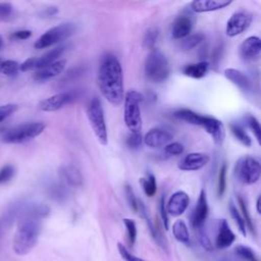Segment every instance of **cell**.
I'll use <instances>...</instances> for the list:
<instances>
[{"mask_svg": "<svg viewBox=\"0 0 261 261\" xmlns=\"http://www.w3.org/2000/svg\"><path fill=\"white\" fill-rule=\"evenodd\" d=\"M97 85L101 95L112 105L119 106L124 98V84L122 66L118 58L111 54H105L99 64Z\"/></svg>", "mask_w": 261, "mask_h": 261, "instance_id": "obj_1", "label": "cell"}, {"mask_svg": "<svg viewBox=\"0 0 261 261\" xmlns=\"http://www.w3.org/2000/svg\"><path fill=\"white\" fill-rule=\"evenodd\" d=\"M41 220L33 217H20L13 238L12 248L15 254L25 255L36 246L41 233Z\"/></svg>", "mask_w": 261, "mask_h": 261, "instance_id": "obj_2", "label": "cell"}, {"mask_svg": "<svg viewBox=\"0 0 261 261\" xmlns=\"http://www.w3.org/2000/svg\"><path fill=\"white\" fill-rule=\"evenodd\" d=\"M173 115L179 120L204 128L205 132L211 136L215 144L221 145L223 143L225 137V128L221 120L213 116L199 114L187 108L177 109L176 111H174Z\"/></svg>", "mask_w": 261, "mask_h": 261, "instance_id": "obj_3", "label": "cell"}, {"mask_svg": "<svg viewBox=\"0 0 261 261\" xmlns=\"http://www.w3.org/2000/svg\"><path fill=\"white\" fill-rule=\"evenodd\" d=\"M144 96L136 91L129 90L123 98V120L129 133H141L143 119L141 114V103Z\"/></svg>", "mask_w": 261, "mask_h": 261, "instance_id": "obj_4", "label": "cell"}, {"mask_svg": "<svg viewBox=\"0 0 261 261\" xmlns=\"http://www.w3.org/2000/svg\"><path fill=\"white\" fill-rule=\"evenodd\" d=\"M146 77L152 83H162L170 74V65L166 56L157 48L150 50L144 63Z\"/></svg>", "mask_w": 261, "mask_h": 261, "instance_id": "obj_5", "label": "cell"}, {"mask_svg": "<svg viewBox=\"0 0 261 261\" xmlns=\"http://www.w3.org/2000/svg\"><path fill=\"white\" fill-rule=\"evenodd\" d=\"M86 113L95 137L101 145L106 146L108 144L107 125L104 116V109L101 100L98 97H93L89 101Z\"/></svg>", "mask_w": 261, "mask_h": 261, "instance_id": "obj_6", "label": "cell"}, {"mask_svg": "<svg viewBox=\"0 0 261 261\" xmlns=\"http://www.w3.org/2000/svg\"><path fill=\"white\" fill-rule=\"evenodd\" d=\"M46 124L41 121H32L18 124L7 129L1 137L2 141L7 144H21L29 142L41 135Z\"/></svg>", "mask_w": 261, "mask_h": 261, "instance_id": "obj_7", "label": "cell"}, {"mask_svg": "<svg viewBox=\"0 0 261 261\" xmlns=\"http://www.w3.org/2000/svg\"><path fill=\"white\" fill-rule=\"evenodd\" d=\"M75 32V24L72 22L59 23L49 30H47L43 35H41L35 42L34 46L37 49H44L65 41Z\"/></svg>", "mask_w": 261, "mask_h": 261, "instance_id": "obj_8", "label": "cell"}, {"mask_svg": "<svg viewBox=\"0 0 261 261\" xmlns=\"http://www.w3.org/2000/svg\"><path fill=\"white\" fill-rule=\"evenodd\" d=\"M234 175L237 179L246 185L257 182L261 175L260 162L252 156H243L234 166Z\"/></svg>", "mask_w": 261, "mask_h": 261, "instance_id": "obj_9", "label": "cell"}, {"mask_svg": "<svg viewBox=\"0 0 261 261\" xmlns=\"http://www.w3.org/2000/svg\"><path fill=\"white\" fill-rule=\"evenodd\" d=\"M253 15L247 10H238L228 18L225 27V33L228 37H237L244 33L251 24Z\"/></svg>", "mask_w": 261, "mask_h": 261, "instance_id": "obj_10", "label": "cell"}, {"mask_svg": "<svg viewBox=\"0 0 261 261\" xmlns=\"http://www.w3.org/2000/svg\"><path fill=\"white\" fill-rule=\"evenodd\" d=\"M76 97H77L76 93L71 91L57 93L53 96H50L42 100L39 104V108L42 111H46V112L57 111L63 108L64 106L70 104L71 102H73L76 99Z\"/></svg>", "mask_w": 261, "mask_h": 261, "instance_id": "obj_11", "label": "cell"}, {"mask_svg": "<svg viewBox=\"0 0 261 261\" xmlns=\"http://www.w3.org/2000/svg\"><path fill=\"white\" fill-rule=\"evenodd\" d=\"M209 214V206H208V201H207V196H206V191L202 189L200 191L197 203L192 211L191 214V224L193 225L194 228H201Z\"/></svg>", "mask_w": 261, "mask_h": 261, "instance_id": "obj_12", "label": "cell"}, {"mask_svg": "<svg viewBox=\"0 0 261 261\" xmlns=\"http://www.w3.org/2000/svg\"><path fill=\"white\" fill-rule=\"evenodd\" d=\"M209 155L201 152H192L184 156L177 166L182 171H196L207 165L209 162Z\"/></svg>", "mask_w": 261, "mask_h": 261, "instance_id": "obj_13", "label": "cell"}, {"mask_svg": "<svg viewBox=\"0 0 261 261\" xmlns=\"http://www.w3.org/2000/svg\"><path fill=\"white\" fill-rule=\"evenodd\" d=\"M189 204V195L184 191H176L169 197L167 203H165L167 214L171 216H179L187 210Z\"/></svg>", "mask_w": 261, "mask_h": 261, "instance_id": "obj_14", "label": "cell"}, {"mask_svg": "<svg viewBox=\"0 0 261 261\" xmlns=\"http://www.w3.org/2000/svg\"><path fill=\"white\" fill-rule=\"evenodd\" d=\"M172 140V135L162 128V127H153L149 129L143 138L144 144L149 148H159L166 146Z\"/></svg>", "mask_w": 261, "mask_h": 261, "instance_id": "obj_15", "label": "cell"}, {"mask_svg": "<svg viewBox=\"0 0 261 261\" xmlns=\"http://www.w3.org/2000/svg\"><path fill=\"white\" fill-rule=\"evenodd\" d=\"M261 51V40L257 36H250L245 39L240 47L239 54L243 60L252 61L259 57Z\"/></svg>", "mask_w": 261, "mask_h": 261, "instance_id": "obj_16", "label": "cell"}, {"mask_svg": "<svg viewBox=\"0 0 261 261\" xmlns=\"http://www.w3.org/2000/svg\"><path fill=\"white\" fill-rule=\"evenodd\" d=\"M193 29V20L189 15H178L171 27V35L175 40H182L190 35Z\"/></svg>", "mask_w": 261, "mask_h": 261, "instance_id": "obj_17", "label": "cell"}, {"mask_svg": "<svg viewBox=\"0 0 261 261\" xmlns=\"http://www.w3.org/2000/svg\"><path fill=\"white\" fill-rule=\"evenodd\" d=\"M231 3L232 1L227 0H194L191 2L190 6L194 12L202 13L223 9Z\"/></svg>", "mask_w": 261, "mask_h": 261, "instance_id": "obj_18", "label": "cell"}, {"mask_svg": "<svg viewBox=\"0 0 261 261\" xmlns=\"http://www.w3.org/2000/svg\"><path fill=\"white\" fill-rule=\"evenodd\" d=\"M236 236L231 228L229 227L227 221L225 219H220L218 221V229L215 241V246L217 249H225L231 246L234 242Z\"/></svg>", "mask_w": 261, "mask_h": 261, "instance_id": "obj_19", "label": "cell"}, {"mask_svg": "<svg viewBox=\"0 0 261 261\" xmlns=\"http://www.w3.org/2000/svg\"><path fill=\"white\" fill-rule=\"evenodd\" d=\"M140 213V215L145 219L147 225H148V228L150 230V233L152 236V238L154 239V241L164 250L167 249V245H166V242L164 240V238L161 236V233L159 232V230L157 229V227L155 226V224L153 223L149 213H148V210L145 206V204L142 202L141 199H139V202H138V211Z\"/></svg>", "mask_w": 261, "mask_h": 261, "instance_id": "obj_20", "label": "cell"}, {"mask_svg": "<svg viewBox=\"0 0 261 261\" xmlns=\"http://www.w3.org/2000/svg\"><path fill=\"white\" fill-rule=\"evenodd\" d=\"M65 64V60H58L48 66L40 68L34 73V80L37 82H45L50 79H53L63 71Z\"/></svg>", "mask_w": 261, "mask_h": 261, "instance_id": "obj_21", "label": "cell"}, {"mask_svg": "<svg viewBox=\"0 0 261 261\" xmlns=\"http://www.w3.org/2000/svg\"><path fill=\"white\" fill-rule=\"evenodd\" d=\"M223 74L230 83H232L234 86H237L242 91L249 92L251 90V88H252L251 81L243 71H241L237 68L228 67V68L224 69Z\"/></svg>", "mask_w": 261, "mask_h": 261, "instance_id": "obj_22", "label": "cell"}, {"mask_svg": "<svg viewBox=\"0 0 261 261\" xmlns=\"http://www.w3.org/2000/svg\"><path fill=\"white\" fill-rule=\"evenodd\" d=\"M61 179H63L68 186L79 188L83 185V174L79 168L74 165H63L59 169Z\"/></svg>", "mask_w": 261, "mask_h": 261, "instance_id": "obj_23", "label": "cell"}, {"mask_svg": "<svg viewBox=\"0 0 261 261\" xmlns=\"http://www.w3.org/2000/svg\"><path fill=\"white\" fill-rule=\"evenodd\" d=\"M65 48L66 47L64 45H60V46L54 47L53 49H51V50L47 51L46 53H44L42 56L36 58L35 68L40 69V68H43L45 66H48V65L58 61V58L65 51Z\"/></svg>", "mask_w": 261, "mask_h": 261, "instance_id": "obj_24", "label": "cell"}, {"mask_svg": "<svg viewBox=\"0 0 261 261\" xmlns=\"http://www.w3.org/2000/svg\"><path fill=\"white\" fill-rule=\"evenodd\" d=\"M209 70V63L207 61H200L197 63H191L182 68V73L192 79H202Z\"/></svg>", "mask_w": 261, "mask_h": 261, "instance_id": "obj_25", "label": "cell"}, {"mask_svg": "<svg viewBox=\"0 0 261 261\" xmlns=\"http://www.w3.org/2000/svg\"><path fill=\"white\" fill-rule=\"evenodd\" d=\"M172 233L176 241L182 244L190 243V233L188 230V226L186 222L181 219H178L173 222L172 224Z\"/></svg>", "mask_w": 261, "mask_h": 261, "instance_id": "obj_26", "label": "cell"}, {"mask_svg": "<svg viewBox=\"0 0 261 261\" xmlns=\"http://www.w3.org/2000/svg\"><path fill=\"white\" fill-rule=\"evenodd\" d=\"M205 39V36L202 33H196L193 35H189L185 39H182L179 43V48L182 51H190L200 45Z\"/></svg>", "mask_w": 261, "mask_h": 261, "instance_id": "obj_27", "label": "cell"}, {"mask_svg": "<svg viewBox=\"0 0 261 261\" xmlns=\"http://www.w3.org/2000/svg\"><path fill=\"white\" fill-rule=\"evenodd\" d=\"M229 128L231 134L233 135V137L245 147H251L252 145V139L250 138V136L247 134V132L245 130V128L238 124V123H230L229 124Z\"/></svg>", "mask_w": 261, "mask_h": 261, "instance_id": "obj_28", "label": "cell"}, {"mask_svg": "<svg viewBox=\"0 0 261 261\" xmlns=\"http://www.w3.org/2000/svg\"><path fill=\"white\" fill-rule=\"evenodd\" d=\"M140 184L146 196L153 197L156 194L157 184H156V177L154 174L149 173L147 177H142L140 179Z\"/></svg>", "mask_w": 261, "mask_h": 261, "instance_id": "obj_29", "label": "cell"}, {"mask_svg": "<svg viewBox=\"0 0 261 261\" xmlns=\"http://www.w3.org/2000/svg\"><path fill=\"white\" fill-rule=\"evenodd\" d=\"M238 199V203H239V206L241 208V211H242V216L244 218V221L246 223V227L249 228V230L252 232V233H256V230H255V226H254V223H253V220H252V217L250 215V212H249V209H248V206H247V203L245 201V199L242 197V196H238L237 197Z\"/></svg>", "mask_w": 261, "mask_h": 261, "instance_id": "obj_30", "label": "cell"}, {"mask_svg": "<svg viewBox=\"0 0 261 261\" xmlns=\"http://www.w3.org/2000/svg\"><path fill=\"white\" fill-rule=\"evenodd\" d=\"M159 37V30L158 28H149L143 37V47L146 49H153Z\"/></svg>", "mask_w": 261, "mask_h": 261, "instance_id": "obj_31", "label": "cell"}, {"mask_svg": "<svg viewBox=\"0 0 261 261\" xmlns=\"http://www.w3.org/2000/svg\"><path fill=\"white\" fill-rule=\"evenodd\" d=\"M226 173H227V165L225 162L222 163V165L219 168L218 172V178H217V189L216 194L218 198H221L226 190Z\"/></svg>", "mask_w": 261, "mask_h": 261, "instance_id": "obj_32", "label": "cell"}, {"mask_svg": "<svg viewBox=\"0 0 261 261\" xmlns=\"http://www.w3.org/2000/svg\"><path fill=\"white\" fill-rule=\"evenodd\" d=\"M228 210H229V213L232 217V219L236 221L238 227H239V230L241 231V233L243 236H246V223L244 221V218L241 214V212L238 210L237 206L234 205V203L232 201L229 202V205H228Z\"/></svg>", "mask_w": 261, "mask_h": 261, "instance_id": "obj_33", "label": "cell"}, {"mask_svg": "<svg viewBox=\"0 0 261 261\" xmlns=\"http://www.w3.org/2000/svg\"><path fill=\"white\" fill-rule=\"evenodd\" d=\"M123 223L126 228V234H127V240L128 244L130 247H133L136 243L137 240V225L135 220L130 218H123Z\"/></svg>", "mask_w": 261, "mask_h": 261, "instance_id": "obj_34", "label": "cell"}, {"mask_svg": "<svg viewBox=\"0 0 261 261\" xmlns=\"http://www.w3.org/2000/svg\"><path fill=\"white\" fill-rule=\"evenodd\" d=\"M0 71L6 75H14L19 71V63L14 60H5L0 64Z\"/></svg>", "mask_w": 261, "mask_h": 261, "instance_id": "obj_35", "label": "cell"}, {"mask_svg": "<svg viewBox=\"0 0 261 261\" xmlns=\"http://www.w3.org/2000/svg\"><path fill=\"white\" fill-rule=\"evenodd\" d=\"M245 121H246L248 127H249V128L252 130V133L254 134V136H255L257 142L260 144L261 127H260V123H259L258 119H257L254 115L249 114V115H247V116L245 117Z\"/></svg>", "mask_w": 261, "mask_h": 261, "instance_id": "obj_36", "label": "cell"}, {"mask_svg": "<svg viewBox=\"0 0 261 261\" xmlns=\"http://www.w3.org/2000/svg\"><path fill=\"white\" fill-rule=\"evenodd\" d=\"M234 252L239 257H241L247 261H259L257 256L255 255L254 251L250 247L240 245V246L236 247Z\"/></svg>", "mask_w": 261, "mask_h": 261, "instance_id": "obj_37", "label": "cell"}, {"mask_svg": "<svg viewBox=\"0 0 261 261\" xmlns=\"http://www.w3.org/2000/svg\"><path fill=\"white\" fill-rule=\"evenodd\" d=\"M125 143H126V146L132 150H136V149L140 148L143 143L142 134L141 133H129L126 137Z\"/></svg>", "mask_w": 261, "mask_h": 261, "instance_id": "obj_38", "label": "cell"}, {"mask_svg": "<svg viewBox=\"0 0 261 261\" xmlns=\"http://www.w3.org/2000/svg\"><path fill=\"white\" fill-rule=\"evenodd\" d=\"M15 175V168L11 164H6L0 169V185L11 180Z\"/></svg>", "mask_w": 261, "mask_h": 261, "instance_id": "obj_39", "label": "cell"}, {"mask_svg": "<svg viewBox=\"0 0 261 261\" xmlns=\"http://www.w3.org/2000/svg\"><path fill=\"white\" fill-rule=\"evenodd\" d=\"M185 151V147L179 142H171L164 146V152L169 156H178L181 155Z\"/></svg>", "mask_w": 261, "mask_h": 261, "instance_id": "obj_40", "label": "cell"}, {"mask_svg": "<svg viewBox=\"0 0 261 261\" xmlns=\"http://www.w3.org/2000/svg\"><path fill=\"white\" fill-rule=\"evenodd\" d=\"M124 192H125L126 201H127L129 207H130L135 212H137V211H138V202H139V199L136 197L135 192H134L132 186H129V185L126 184L125 187H124Z\"/></svg>", "mask_w": 261, "mask_h": 261, "instance_id": "obj_41", "label": "cell"}, {"mask_svg": "<svg viewBox=\"0 0 261 261\" xmlns=\"http://www.w3.org/2000/svg\"><path fill=\"white\" fill-rule=\"evenodd\" d=\"M117 249H118V252H119L120 256H121L122 259L125 260V261H145L144 259L139 258V257L133 255L121 243H118V244H117Z\"/></svg>", "mask_w": 261, "mask_h": 261, "instance_id": "obj_42", "label": "cell"}, {"mask_svg": "<svg viewBox=\"0 0 261 261\" xmlns=\"http://www.w3.org/2000/svg\"><path fill=\"white\" fill-rule=\"evenodd\" d=\"M17 109V105L15 104H5L0 106V122L5 120L11 114H13Z\"/></svg>", "mask_w": 261, "mask_h": 261, "instance_id": "obj_43", "label": "cell"}, {"mask_svg": "<svg viewBox=\"0 0 261 261\" xmlns=\"http://www.w3.org/2000/svg\"><path fill=\"white\" fill-rule=\"evenodd\" d=\"M13 7L10 3L2 2L0 3V20H6L12 14Z\"/></svg>", "mask_w": 261, "mask_h": 261, "instance_id": "obj_44", "label": "cell"}, {"mask_svg": "<svg viewBox=\"0 0 261 261\" xmlns=\"http://www.w3.org/2000/svg\"><path fill=\"white\" fill-rule=\"evenodd\" d=\"M159 211H160V215H161V219L163 222V225L165 227V229H168V214L166 211V207H165V198L164 196H162L160 198V202H159Z\"/></svg>", "mask_w": 261, "mask_h": 261, "instance_id": "obj_45", "label": "cell"}, {"mask_svg": "<svg viewBox=\"0 0 261 261\" xmlns=\"http://www.w3.org/2000/svg\"><path fill=\"white\" fill-rule=\"evenodd\" d=\"M202 227H203V226H202ZM202 227L199 228V230H200V233H199L200 243H201L202 247H203L205 250L211 251V250H213V246H212V244H211V241H210L208 234L206 233L205 230H203Z\"/></svg>", "mask_w": 261, "mask_h": 261, "instance_id": "obj_46", "label": "cell"}, {"mask_svg": "<svg viewBox=\"0 0 261 261\" xmlns=\"http://www.w3.org/2000/svg\"><path fill=\"white\" fill-rule=\"evenodd\" d=\"M35 62H36V57H31L24 60L22 63L19 64V70L20 71H28L33 68H35Z\"/></svg>", "mask_w": 261, "mask_h": 261, "instance_id": "obj_47", "label": "cell"}, {"mask_svg": "<svg viewBox=\"0 0 261 261\" xmlns=\"http://www.w3.org/2000/svg\"><path fill=\"white\" fill-rule=\"evenodd\" d=\"M51 197L55 200H61L64 199L65 197V192L63 191V189L61 187H53L52 188V192H51Z\"/></svg>", "mask_w": 261, "mask_h": 261, "instance_id": "obj_48", "label": "cell"}, {"mask_svg": "<svg viewBox=\"0 0 261 261\" xmlns=\"http://www.w3.org/2000/svg\"><path fill=\"white\" fill-rule=\"evenodd\" d=\"M31 36H32V32L28 31V30H21V31L14 32L13 35H12V37L14 39H17V40H27Z\"/></svg>", "mask_w": 261, "mask_h": 261, "instance_id": "obj_49", "label": "cell"}, {"mask_svg": "<svg viewBox=\"0 0 261 261\" xmlns=\"http://www.w3.org/2000/svg\"><path fill=\"white\" fill-rule=\"evenodd\" d=\"M56 12H58V9H57L56 7H49V8H46V9L42 12V14H43L44 16H52V15H54Z\"/></svg>", "mask_w": 261, "mask_h": 261, "instance_id": "obj_50", "label": "cell"}, {"mask_svg": "<svg viewBox=\"0 0 261 261\" xmlns=\"http://www.w3.org/2000/svg\"><path fill=\"white\" fill-rule=\"evenodd\" d=\"M256 210L258 213H260V196H258L256 200Z\"/></svg>", "mask_w": 261, "mask_h": 261, "instance_id": "obj_51", "label": "cell"}, {"mask_svg": "<svg viewBox=\"0 0 261 261\" xmlns=\"http://www.w3.org/2000/svg\"><path fill=\"white\" fill-rule=\"evenodd\" d=\"M2 230H3V225H2V222L0 221V237L2 234Z\"/></svg>", "mask_w": 261, "mask_h": 261, "instance_id": "obj_52", "label": "cell"}, {"mask_svg": "<svg viewBox=\"0 0 261 261\" xmlns=\"http://www.w3.org/2000/svg\"><path fill=\"white\" fill-rule=\"evenodd\" d=\"M2 43H3V42H2V38L0 37V48L2 47Z\"/></svg>", "mask_w": 261, "mask_h": 261, "instance_id": "obj_53", "label": "cell"}, {"mask_svg": "<svg viewBox=\"0 0 261 261\" xmlns=\"http://www.w3.org/2000/svg\"><path fill=\"white\" fill-rule=\"evenodd\" d=\"M1 62H2V60H1V58H0V64H1Z\"/></svg>", "mask_w": 261, "mask_h": 261, "instance_id": "obj_54", "label": "cell"}]
</instances>
